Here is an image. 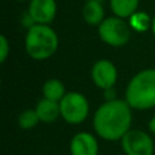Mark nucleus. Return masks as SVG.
I'll list each match as a JSON object with an SVG mask.
<instances>
[{
  "mask_svg": "<svg viewBox=\"0 0 155 155\" xmlns=\"http://www.w3.org/2000/svg\"><path fill=\"white\" fill-rule=\"evenodd\" d=\"M132 108L125 99H111L102 103L93 115V128L102 139L115 142L131 130Z\"/></svg>",
  "mask_w": 155,
  "mask_h": 155,
  "instance_id": "1",
  "label": "nucleus"
},
{
  "mask_svg": "<svg viewBox=\"0 0 155 155\" xmlns=\"http://www.w3.org/2000/svg\"><path fill=\"white\" fill-rule=\"evenodd\" d=\"M125 101L132 109L148 110L155 107V69L140 70L130 80Z\"/></svg>",
  "mask_w": 155,
  "mask_h": 155,
  "instance_id": "2",
  "label": "nucleus"
},
{
  "mask_svg": "<svg viewBox=\"0 0 155 155\" xmlns=\"http://www.w3.org/2000/svg\"><path fill=\"white\" fill-rule=\"evenodd\" d=\"M58 45V35L48 24H35L27 30L24 39L25 52L35 61H45L52 57Z\"/></svg>",
  "mask_w": 155,
  "mask_h": 155,
  "instance_id": "3",
  "label": "nucleus"
},
{
  "mask_svg": "<svg viewBox=\"0 0 155 155\" xmlns=\"http://www.w3.org/2000/svg\"><path fill=\"white\" fill-rule=\"evenodd\" d=\"M59 109L61 117L65 122L70 125H79L86 120L90 111V104L82 93L70 91L61 99Z\"/></svg>",
  "mask_w": 155,
  "mask_h": 155,
  "instance_id": "4",
  "label": "nucleus"
},
{
  "mask_svg": "<svg viewBox=\"0 0 155 155\" xmlns=\"http://www.w3.org/2000/svg\"><path fill=\"white\" fill-rule=\"evenodd\" d=\"M98 35L103 42L113 47L126 45L131 38L130 24L120 17H108L98 25Z\"/></svg>",
  "mask_w": 155,
  "mask_h": 155,
  "instance_id": "5",
  "label": "nucleus"
},
{
  "mask_svg": "<svg viewBox=\"0 0 155 155\" xmlns=\"http://www.w3.org/2000/svg\"><path fill=\"white\" fill-rule=\"evenodd\" d=\"M121 148L126 155H153V138L142 130H130L121 138Z\"/></svg>",
  "mask_w": 155,
  "mask_h": 155,
  "instance_id": "6",
  "label": "nucleus"
},
{
  "mask_svg": "<svg viewBox=\"0 0 155 155\" xmlns=\"http://www.w3.org/2000/svg\"><path fill=\"white\" fill-rule=\"evenodd\" d=\"M91 79L101 90L114 87L117 81V69L109 59H98L91 69Z\"/></svg>",
  "mask_w": 155,
  "mask_h": 155,
  "instance_id": "7",
  "label": "nucleus"
},
{
  "mask_svg": "<svg viewBox=\"0 0 155 155\" xmlns=\"http://www.w3.org/2000/svg\"><path fill=\"white\" fill-rule=\"evenodd\" d=\"M28 12L36 24H50L57 13L56 0H30Z\"/></svg>",
  "mask_w": 155,
  "mask_h": 155,
  "instance_id": "8",
  "label": "nucleus"
},
{
  "mask_svg": "<svg viewBox=\"0 0 155 155\" xmlns=\"http://www.w3.org/2000/svg\"><path fill=\"white\" fill-rule=\"evenodd\" d=\"M70 155H98L97 138L90 132H78L73 136L69 145Z\"/></svg>",
  "mask_w": 155,
  "mask_h": 155,
  "instance_id": "9",
  "label": "nucleus"
},
{
  "mask_svg": "<svg viewBox=\"0 0 155 155\" xmlns=\"http://www.w3.org/2000/svg\"><path fill=\"white\" fill-rule=\"evenodd\" d=\"M35 111H36L40 121L46 122V124H51L61 116L59 103L47 99V98H44V97L36 103Z\"/></svg>",
  "mask_w": 155,
  "mask_h": 155,
  "instance_id": "10",
  "label": "nucleus"
},
{
  "mask_svg": "<svg viewBox=\"0 0 155 155\" xmlns=\"http://www.w3.org/2000/svg\"><path fill=\"white\" fill-rule=\"evenodd\" d=\"M84 21L90 25H99L104 18V7L103 4L96 1H86L82 7Z\"/></svg>",
  "mask_w": 155,
  "mask_h": 155,
  "instance_id": "11",
  "label": "nucleus"
},
{
  "mask_svg": "<svg viewBox=\"0 0 155 155\" xmlns=\"http://www.w3.org/2000/svg\"><path fill=\"white\" fill-rule=\"evenodd\" d=\"M65 86L64 84L58 80V79H48L44 82L42 85V96L44 98L54 101V102H61V99L65 96Z\"/></svg>",
  "mask_w": 155,
  "mask_h": 155,
  "instance_id": "12",
  "label": "nucleus"
},
{
  "mask_svg": "<svg viewBox=\"0 0 155 155\" xmlns=\"http://www.w3.org/2000/svg\"><path fill=\"white\" fill-rule=\"evenodd\" d=\"M110 8L116 17L130 18L137 12L139 0H110Z\"/></svg>",
  "mask_w": 155,
  "mask_h": 155,
  "instance_id": "13",
  "label": "nucleus"
},
{
  "mask_svg": "<svg viewBox=\"0 0 155 155\" xmlns=\"http://www.w3.org/2000/svg\"><path fill=\"white\" fill-rule=\"evenodd\" d=\"M151 23H153V19L150 18V16L143 11H137L128 18V24L131 29L138 33L147 31L149 28H151Z\"/></svg>",
  "mask_w": 155,
  "mask_h": 155,
  "instance_id": "14",
  "label": "nucleus"
},
{
  "mask_svg": "<svg viewBox=\"0 0 155 155\" xmlns=\"http://www.w3.org/2000/svg\"><path fill=\"white\" fill-rule=\"evenodd\" d=\"M18 126L22 130H31L36 127L40 122V119L35 111V109H25L18 115Z\"/></svg>",
  "mask_w": 155,
  "mask_h": 155,
  "instance_id": "15",
  "label": "nucleus"
},
{
  "mask_svg": "<svg viewBox=\"0 0 155 155\" xmlns=\"http://www.w3.org/2000/svg\"><path fill=\"white\" fill-rule=\"evenodd\" d=\"M10 53V44L5 35H0V62L4 63Z\"/></svg>",
  "mask_w": 155,
  "mask_h": 155,
  "instance_id": "16",
  "label": "nucleus"
},
{
  "mask_svg": "<svg viewBox=\"0 0 155 155\" xmlns=\"http://www.w3.org/2000/svg\"><path fill=\"white\" fill-rule=\"evenodd\" d=\"M104 96H105V101L116 99V96H115V91H114V87H111V88H108V90H104Z\"/></svg>",
  "mask_w": 155,
  "mask_h": 155,
  "instance_id": "17",
  "label": "nucleus"
},
{
  "mask_svg": "<svg viewBox=\"0 0 155 155\" xmlns=\"http://www.w3.org/2000/svg\"><path fill=\"white\" fill-rule=\"evenodd\" d=\"M148 128H149V131H150L153 134H155V116H153V117L150 119V121H149V124H148Z\"/></svg>",
  "mask_w": 155,
  "mask_h": 155,
  "instance_id": "18",
  "label": "nucleus"
},
{
  "mask_svg": "<svg viewBox=\"0 0 155 155\" xmlns=\"http://www.w3.org/2000/svg\"><path fill=\"white\" fill-rule=\"evenodd\" d=\"M151 30H153V33H154V35H155V17L153 18V23H151Z\"/></svg>",
  "mask_w": 155,
  "mask_h": 155,
  "instance_id": "19",
  "label": "nucleus"
},
{
  "mask_svg": "<svg viewBox=\"0 0 155 155\" xmlns=\"http://www.w3.org/2000/svg\"><path fill=\"white\" fill-rule=\"evenodd\" d=\"M87 1H96V2H101V4H103L104 0H87Z\"/></svg>",
  "mask_w": 155,
  "mask_h": 155,
  "instance_id": "20",
  "label": "nucleus"
},
{
  "mask_svg": "<svg viewBox=\"0 0 155 155\" xmlns=\"http://www.w3.org/2000/svg\"><path fill=\"white\" fill-rule=\"evenodd\" d=\"M19 1H24V0H19Z\"/></svg>",
  "mask_w": 155,
  "mask_h": 155,
  "instance_id": "21",
  "label": "nucleus"
}]
</instances>
